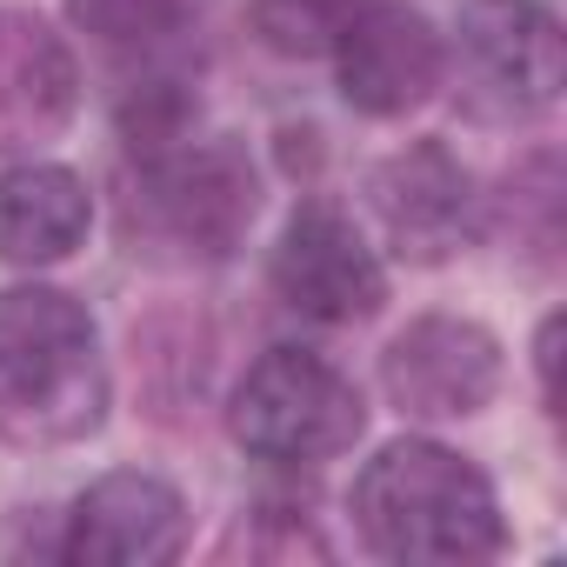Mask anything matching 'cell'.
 Instances as JSON below:
<instances>
[{
  "label": "cell",
  "mask_w": 567,
  "mask_h": 567,
  "mask_svg": "<svg viewBox=\"0 0 567 567\" xmlns=\"http://www.w3.org/2000/svg\"><path fill=\"white\" fill-rule=\"evenodd\" d=\"M81 107V68L68 41L34 21L0 8V154H34L68 134Z\"/></svg>",
  "instance_id": "cell-11"
},
{
  "label": "cell",
  "mask_w": 567,
  "mask_h": 567,
  "mask_svg": "<svg viewBox=\"0 0 567 567\" xmlns=\"http://www.w3.org/2000/svg\"><path fill=\"white\" fill-rule=\"evenodd\" d=\"M107 421V361L94 315L61 288L0 295V441L68 447Z\"/></svg>",
  "instance_id": "cell-1"
},
{
  "label": "cell",
  "mask_w": 567,
  "mask_h": 567,
  "mask_svg": "<svg viewBox=\"0 0 567 567\" xmlns=\"http://www.w3.org/2000/svg\"><path fill=\"white\" fill-rule=\"evenodd\" d=\"M354 520L374 554L414 567H461L501 554V507L474 461L441 441H394L354 481Z\"/></svg>",
  "instance_id": "cell-2"
},
{
  "label": "cell",
  "mask_w": 567,
  "mask_h": 567,
  "mask_svg": "<svg viewBox=\"0 0 567 567\" xmlns=\"http://www.w3.org/2000/svg\"><path fill=\"white\" fill-rule=\"evenodd\" d=\"M68 21L121 61H161L194 28V8L187 0H68Z\"/></svg>",
  "instance_id": "cell-13"
},
{
  "label": "cell",
  "mask_w": 567,
  "mask_h": 567,
  "mask_svg": "<svg viewBox=\"0 0 567 567\" xmlns=\"http://www.w3.org/2000/svg\"><path fill=\"white\" fill-rule=\"evenodd\" d=\"M260 187L254 167L234 141H174L161 154H141V181H134V234H147L154 247H174L181 260H227L240 247V234L254 227Z\"/></svg>",
  "instance_id": "cell-4"
},
{
  "label": "cell",
  "mask_w": 567,
  "mask_h": 567,
  "mask_svg": "<svg viewBox=\"0 0 567 567\" xmlns=\"http://www.w3.org/2000/svg\"><path fill=\"white\" fill-rule=\"evenodd\" d=\"M381 388L414 421H461L481 414L501 388V341L481 321L427 315L401 328L381 354Z\"/></svg>",
  "instance_id": "cell-6"
},
{
  "label": "cell",
  "mask_w": 567,
  "mask_h": 567,
  "mask_svg": "<svg viewBox=\"0 0 567 567\" xmlns=\"http://www.w3.org/2000/svg\"><path fill=\"white\" fill-rule=\"evenodd\" d=\"M187 547V507L154 474H107L68 514V560L87 567H161Z\"/></svg>",
  "instance_id": "cell-10"
},
{
  "label": "cell",
  "mask_w": 567,
  "mask_h": 567,
  "mask_svg": "<svg viewBox=\"0 0 567 567\" xmlns=\"http://www.w3.org/2000/svg\"><path fill=\"white\" fill-rule=\"evenodd\" d=\"M567 48L540 0H467L454 34V87L474 121H534L560 101Z\"/></svg>",
  "instance_id": "cell-5"
},
{
  "label": "cell",
  "mask_w": 567,
  "mask_h": 567,
  "mask_svg": "<svg viewBox=\"0 0 567 567\" xmlns=\"http://www.w3.org/2000/svg\"><path fill=\"white\" fill-rule=\"evenodd\" d=\"M334 68H341L348 107H361L374 121H394V114L421 107L441 87L447 48L414 8H401V0H361L341 28V41H334Z\"/></svg>",
  "instance_id": "cell-9"
},
{
  "label": "cell",
  "mask_w": 567,
  "mask_h": 567,
  "mask_svg": "<svg viewBox=\"0 0 567 567\" xmlns=\"http://www.w3.org/2000/svg\"><path fill=\"white\" fill-rule=\"evenodd\" d=\"M227 427L260 461L315 467V461H334L361 441L368 408H361L354 381L334 361H321L315 348H267L247 368V381L234 388Z\"/></svg>",
  "instance_id": "cell-3"
},
{
  "label": "cell",
  "mask_w": 567,
  "mask_h": 567,
  "mask_svg": "<svg viewBox=\"0 0 567 567\" xmlns=\"http://www.w3.org/2000/svg\"><path fill=\"white\" fill-rule=\"evenodd\" d=\"M361 8V0H254V34L274 48V54H334L348 14Z\"/></svg>",
  "instance_id": "cell-14"
},
{
  "label": "cell",
  "mask_w": 567,
  "mask_h": 567,
  "mask_svg": "<svg viewBox=\"0 0 567 567\" xmlns=\"http://www.w3.org/2000/svg\"><path fill=\"white\" fill-rule=\"evenodd\" d=\"M94 200L74 167L28 161L14 174H0V260L14 267H54L87 240Z\"/></svg>",
  "instance_id": "cell-12"
},
{
  "label": "cell",
  "mask_w": 567,
  "mask_h": 567,
  "mask_svg": "<svg viewBox=\"0 0 567 567\" xmlns=\"http://www.w3.org/2000/svg\"><path fill=\"white\" fill-rule=\"evenodd\" d=\"M274 295L295 315H308V321L348 328V321H368L388 301V274H381L374 247L354 234V220L315 200V207H301L288 227H280Z\"/></svg>",
  "instance_id": "cell-7"
},
{
  "label": "cell",
  "mask_w": 567,
  "mask_h": 567,
  "mask_svg": "<svg viewBox=\"0 0 567 567\" xmlns=\"http://www.w3.org/2000/svg\"><path fill=\"white\" fill-rule=\"evenodd\" d=\"M534 361H540V394H547V408H554V368H560V321H547V328H540V341H534Z\"/></svg>",
  "instance_id": "cell-15"
},
{
  "label": "cell",
  "mask_w": 567,
  "mask_h": 567,
  "mask_svg": "<svg viewBox=\"0 0 567 567\" xmlns=\"http://www.w3.org/2000/svg\"><path fill=\"white\" fill-rule=\"evenodd\" d=\"M368 194H374V214H381L394 254L414 260V267H441L447 254H461L481 234L474 174L441 141H414L394 161H381Z\"/></svg>",
  "instance_id": "cell-8"
}]
</instances>
